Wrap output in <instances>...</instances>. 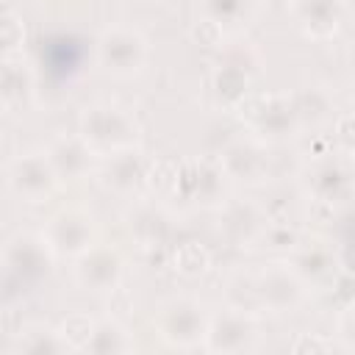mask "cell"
I'll use <instances>...</instances> for the list:
<instances>
[{
    "label": "cell",
    "mask_w": 355,
    "mask_h": 355,
    "mask_svg": "<svg viewBox=\"0 0 355 355\" xmlns=\"http://www.w3.org/2000/svg\"><path fill=\"white\" fill-rule=\"evenodd\" d=\"M78 136L94 150V155L108 158L139 144V122L125 105L97 100L80 111Z\"/></svg>",
    "instance_id": "obj_1"
},
{
    "label": "cell",
    "mask_w": 355,
    "mask_h": 355,
    "mask_svg": "<svg viewBox=\"0 0 355 355\" xmlns=\"http://www.w3.org/2000/svg\"><path fill=\"white\" fill-rule=\"evenodd\" d=\"M55 252L50 250L47 239L42 233H28V230H17L14 236L6 239L3 247V269H6V286H17V288H31L36 286L42 277L50 275Z\"/></svg>",
    "instance_id": "obj_2"
},
{
    "label": "cell",
    "mask_w": 355,
    "mask_h": 355,
    "mask_svg": "<svg viewBox=\"0 0 355 355\" xmlns=\"http://www.w3.org/2000/svg\"><path fill=\"white\" fill-rule=\"evenodd\" d=\"M208 322H211V313L205 311V305L200 300L189 297V294L166 297L158 305L155 316H153V324H155L158 336L169 347H180V349L202 344Z\"/></svg>",
    "instance_id": "obj_3"
},
{
    "label": "cell",
    "mask_w": 355,
    "mask_h": 355,
    "mask_svg": "<svg viewBox=\"0 0 355 355\" xmlns=\"http://www.w3.org/2000/svg\"><path fill=\"white\" fill-rule=\"evenodd\" d=\"M302 189L313 202L327 208L347 202L355 191V161L341 153L316 155L302 172Z\"/></svg>",
    "instance_id": "obj_4"
},
{
    "label": "cell",
    "mask_w": 355,
    "mask_h": 355,
    "mask_svg": "<svg viewBox=\"0 0 355 355\" xmlns=\"http://www.w3.org/2000/svg\"><path fill=\"white\" fill-rule=\"evenodd\" d=\"M227 180L216 158H189L178 164L169 194H178L189 205H222Z\"/></svg>",
    "instance_id": "obj_5"
},
{
    "label": "cell",
    "mask_w": 355,
    "mask_h": 355,
    "mask_svg": "<svg viewBox=\"0 0 355 355\" xmlns=\"http://www.w3.org/2000/svg\"><path fill=\"white\" fill-rule=\"evenodd\" d=\"M241 116L247 119L252 136L258 139H283L288 136L297 125V105L294 97L286 92H266V94H250L241 105H239Z\"/></svg>",
    "instance_id": "obj_6"
},
{
    "label": "cell",
    "mask_w": 355,
    "mask_h": 355,
    "mask_svg": "<svg viewBox=\"0 0 355 355\" xmlns=\"http://www.w3.org/2000/svg\"><path fill=\"white\" fill-rule=\"evenodd\" d=\"M97 64L116 78L136 75L147 61V39L130 25H108L94 44Z\"/></svg>",
    "instance_id": "obj_7"
},
{
    "label": "cell",
    "mask_w": 355,
    "mask_h": 355,
    "mask_svg": "<svg viewBox=\"0 0 355 355\" xmlns=\"http://www.w3.org/2000/svg\"><path fill=\"white\" fill-rule=\"evenodd\" d=\"M58 172L47 155V150H25L6 164V183L8 189L25 202L47 200L58 186Z\"/></svg>",
    "instance_id": "obj_8"
},
{
    "label": "cell",
    "mask_w": 355,
    "mask_h": 355,
    "mask_svg": "<svg viewBox=\"0 0 355 355\" xmlns=\"http://www.w3.org/2000/svg\"><path fill=\"white\" fill-rule=\"evenodd\" d=\"M94 216L80 205L55 211L42 227V236L47 239L50 250L64 258H80L83 252H89L94 247Z\"/></svg>",
    "instance_id": "obj_9"
},
{
    "label": "cell",
    "mask_w": 355,
    "mask_h": 355,
    "mask_svg": "<svg viewBox=\"0 0 355 355\" xmlns=\"http://www.w3.org/2000/svg\"><path fill=\"white\" fill-rule=\"evenodd\" d=\"M258 338V319L255 313L225 308L211 316L205 330V349L211 355H244Z\"/></svg>",
    "instance_id": "obj_10"
},
{
    "label": "cell",
    "mask_w": 355,
    "mask_h": 355,
    "mask_svg": "<svg viewBox=\"0 0 355 355\" xmlns=\"http://www.w3.org/2000/svg\"><path fill=\"white\" fill-rule=\"evenodd\" d=\"M255 53L250 47H233L225 53V58L211 72V89L219 103L225 105H241L250 97L252 80H255Z\"/></svg>",
    "instance_id": "obj_11"
},
{
    "label": "cell",
    "mask_w": 355,
    "mask_h": 355,
    "mask_svg": "<svg viewBox=\"0 0 355 355\" xmlns=\"http://www.w3.org/2000/svg\"><path fill=\"white\" fill-rule=\"evenodd\" d=\"M255 288H258V305L272 313H288L302 305L305 300V283L297 277V272L288 263H266L255 272Z\"/></svg>",
    "instance_id": "obj_12"
},
{
    "label": "cell",
    "mask_w": 355,
    "mask_h": 355,
    "mask_svg": "<svg viewBox=\"0 0 355 355\" xmlns=\"http://www.w3.org/2000/svg\"><path fill=\"white\" fill-rule=\"evenodd\" d=\"M216 161L222 164L225 175L230 180H244V183H261L269 175V150L266 141L252 136V133H241L233 136L216 155Z\"/></svg>",
    "instance_id": "obj_13"
},
{
    "label": "cell",
    "mask_w": 355,
    "mask_h": 355,
    "mask_svg": "<svg viewBox=\"0 0 355 355\" xmlns=\"http://www.w3.org/2000/svg\"><path fill=\"white\" fill-rule=\"evenodd\" d=\"M288 266L297 272V277L305 286H324L336 277L338 258H336V250L327 239L311 236V239H300L291 247Z\"/></svg>",
    "instance_id": "obj_14"
},
{
    "label": "cell",
    "mask_w": 355,
    "mask_h": 355,
    "mask_svg": "<svg viewBox=\"0 0 355 355\" xmlns=\"http://www.w3.org/2000/svg\"><path fill=\"white\" fill-rule=\"evenodd\" d=\"M75 283L86 291H114L122 280L125 261L108 244H94L89 252L75 258Z\"/></svg>",
    "instance_id": "obj_15"
},
{
    "label": "cell",
    "mask_w": 355,
    "mask_h": 355,
    "mask_svg": "<svg viewBox=\"0 0 355 355\" xmlns=\"http://www.w3.org/2000/svg\"><path fill=\"white\" fill-rule=\"evenodd\" d=\"M147 172H150V169H147L141 153L133 147V150H125V153H116V155L103 158L100 180H103V186L111 189L114 194L130 197L141 183H147Z\"/></svg>",
    "instance_id": "obj_16"
},
{
    "label": "cell",
    "mask_w": 355,
    "mask_h": 355,
    "mask_svg": "<svg viewBox=\"0 0 355 355\" xmlns=\"http://www.w3.org/2000/svg\"><path fill=\"white\" fill-rule=\"evenodd\" d=\"M269 216L266 208H261L258 202H225L222 205V216H219V230L233 241V244H250L258 241L263 236Z\"/></svg>",
    "instance_id": "obj_17"
},
{
    "label": "cell",
    "mask_w": 355,
    "mask_h": 355,
    "mask_svg": "<svg viewBox=\"0 0 355 355\" xmlns=\"http://www.w3.org/2000/svg\"><path fill=\"white\" fill-rule=\"evenodd\" d=\"M128 227H130V236H133L141 247H147V250L166 244V239H169L172 230H175L169 211H166L161 202H153V200H141V202H136V205L130 208Z\"/></svg>",
    "instance_id": "obj_18"
},
{
    "label": "cell",
    "mask_w": 355,
    "mask_h": 355,
    "mask_svg": "<svg viewBox=\"0 0 355 355\" xmlns=\"http://www.w3.org/2000/svg\"><path fill=\"white\" fill-rule=\"evenodd\" d=\"M33 67L31 61L17 53V55H3L0 64V97L6 108H25L33 97Z\"/></svg>",
    "instance_id": "obj_19"
},
{
    "label": "cell",
    "mask_w": 355,
    "mask_h": 355,
    "mask_svg": "<svg viewBox=\"0 0 355 355\" xmlns=\"http://www.w3.org/2000/svg\"><path fill=\"white\" fill-rule=\"evenodd\" d=\"M47 155L58 172V178H83L89 169H92V161H94V150L78 136H55L50 144H47Z\"/></svg>",
    "instance_id": "obj_20"
},
{
    "label": "cell",
    "mask_w": 355,
    "mask_h": 355,
    "mask_svg": "<svg viewBox=\"0 0 355 355\" xmlns=\"http://www.w3.org/2000/svg\"><path fill=\"white\" fill-rule=\"evenodd\" d=\"M294 22L313 39H324L330 33H336L338 22H341V6L338 3H327V0H311V3H294L291 8Z\"/></svg>",
    "instance_id": "obj_21"
},
{
    "label": "cell",
    "mask_w": 355,
    "mask_h": 355,
    "mask_svg": "<svg viewBox=\"0 0 355 355\" xmlns=\"http://www.w3.org/2000/svg\"><path fill=\"white\" fill-rule=\"evenodd\" d=\"M14 355H69V344L58 333V327L28 324L14 336Z\"/></svg>",
    "instance_id": "obj_22"
},
{
    "label": "cell",
    "mask_w": 355,
    "mask_h": 355,
    "mask_svg": "<svg viewBox=\"0 0 355 355\" xmlns=\"http://www.w3.org/2000/svg\"><path fill=\"white\" fill-rule=\"evenodd\" d=\"M128 349H130V333L125 330V324L119 319H100L80 352L83 355H128Z\"/></svg>",
    "instance_id": "obj_23"
},
{
    "label": "cell",
    "mask_w": 355,
    "mask_h": 355,
    "mask_svg": "<svg viewBox=\"0 0 355 355\" xmlns=\"http://www.w3.org/2000/svg\"><path fill=\"white\" fill-rule=\"evenodd\" d=\"M291 97H294L300 122H302V119H308V122H322V119H327V116L333 114V100H330L327 89L319 86V83L302 86V89H300L297 94H291Z\"/></svg>",
    "instance_id": "obj_24"
},
{
    "label": "cell",
    "mask_w": 355,
    "mask_h": 355,
    "mask_svg": "<svg viewBox=\"0 0 355 355\" xmlns=\"http://www.w3.org/2000/svg\"><path fill=\"white\" fill-rule=\"evenodd\" d=\"M200 14H205L208 19H214L216 25L225 28H233V25H241L250 19V14L255 11V6L250 3H236V0H216V3H202L197 6Z\"/></svg>",
    "instance_id": "obj_25"
},
{
    "label": "cell",
    "mask_w": 355,
    "mask_h": 355,
    "mask_svg": "<svg viewBox=\"0 0 355 355\" xmlns=\"http://www.w3.org/2000/svg\"><path fill=\"white\" fill-rule=\"evenodd\" d=\"M172 263H175V272L186 275V277H197L208 269L211 263V252L200 244V241H180L175 247V255H172Z\"/></svg>",
    "instance_id": "obj_26"
},
{
    "label": "cell",
    "mask_w": 355,
    "mask_h": 355,
    "mask_svg": "<svg viewBox=\"0 0 355 355\" xmlns=\"http://www.w3.org/2000/svg\"><path fill=\"white\" fill-rule=\"evenodd\" d=\"M22 39H25V25H22V17L3 6L0 8V44H3V55H17L19 47H22Z\"/></svg>",
    "instance_id": "obj_27"
},
{
    "label": "cell",
    "mask_w": 355,
    "mask_h": 355,
    "mask_svg": "<svg viewBox=\"0 0 355 355\" xmlns=\"http://www.w3.org/2000/svg\"><path fill=\"white\" fill-rule=\"evenodd\" d=\"M94 319L92 316H86V313H69L61 324H58V333L64 336V341L69 344V349H83L86 347V341L92 338V333H94Z\"/></svg>",
    "instance_id": "obj_28"
},
{
    "label": "cell",
    "mask_w": 355,
    "mask_h": 355,
    "mask_svg": "<svg viewBox=\"0 0 355 355\" xmlns=\"http://www.w3.org/2000/svg\"><path fill=\"white\" fill-rule=\"evenodd\" d=\"M64 44H69L67 36H55V39H50V42L44 44V67H47V72L55 75V78L69 75V72L75 69V61H78L72 53L64 55Z\"/></svg>",
    "instance_id": "obj_29"
},
{
    "label": "cell",
    "mask_w": 355,
    "mask_h": 355,
    "mask_svg": "<svg viewBox=\"0 0 355 355\" xmlns=\"http://www.w3.org/2000/svg\"><path fill=\"white\" fill-rule=\"evenodd\" d=\"M333 141L341 155H355V111H344L333 122Z\"/></svg>",
    "instance_id": "obj_30"
},
{
    "label": "cell",
    "mask_w": 355,
    "mask_h": 355,
    "mask_svg": "<svg viewBox=\"0 0 355 355\" xmlns=\"http://www.w3.org/2000/svg\"><path fill=\"white\" fill-rule=\"evenodd\" d=\"M291 355H333V344L319 333H302L294 338Z\"/></svg>",
    "instance_id": "obj_31"
},
{
    "label": "cell",
    "mask_w": 355,
    "mask_h": 355,
    "mask_svg": "<svg viewBox=\"0 0 355 355\" xmlns=\"http://www.w3.org/2000/svg\"><path fill=\"white\" fill-rule=\"evenodd\" d=\"M191 36H194L200 44L214 47V44H222L225 31H222V25H216L214 19H208L205 14H200V11H197V19L191 22Z\"/></svg>",
    "instance_id": "obj_32"
},
{
    "label": "cell",
    "mask_w": 355,
    "mask_h": 355,
    "mask_svg": "<svg viewBox=\"0 0 355 355\" xmlns=\"http://www.w3.org/2000/svg\"><path fill=\"white\" fill-rule=\"evenodd\" d=\"M338 336L355 352V302L341 313V319H338Z\"/></svg>",
    "instance_id": "obj_33"
},
{
    "label": "cell",
    "mask_w": 355,
    "mask_h": 355,
    "mask_svg": "<svg viewBox=\"0 0 355 355\" xmlns=\"http://www.w3.org/2000/svg\"><path fill=\"white\" fill-rule=\"evenodd\" d=\"M352 105H355V86H352Z\"/></svg>",
    "instance_id": "obj_34"
}]
</instances>
